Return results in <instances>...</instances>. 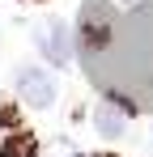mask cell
<instances>
[{
  "mask_svg": "<svg viewBox=\"0 0 153 157\" xmlns=\"http://www.w3.org/2000/svg\"><path fill=\"white\" fill-rule=\"evenodd\" d=\"M76 55L102 98L153 115V0H81Z\"/></svg>",
  "mask_w": 153,
  "mask_h": 157,
  "instance_id": "1",
  "label": "cell"
},
{
  "mask_svg": "<svg viewBox=\"0 0 153 157\" xmlns=\"http://www.w3.org/2000/svg\"><path fill=\"white\" fill-rule=\"evenodd\" d=\"M34 47L43 51V59H47L51 68H68L73 55H76V34L60 17H47V21L34 26Z\"/></svg>",
  "mask_w": 153,
  "mask_h": 157,
  "instance_id": "2",
  "label": "cell"
},
{
  "mask_svg": "<svg viewBox=\"0 0 153 157\" xmlns=\"http://www.w3.org/2000/svg\"><path fill=\"white\" fill-rule=\"evenodd\" d=\"M17 94H22L26 106L47 110V106L55 102V77H51L47 68H38V64H22V68H17Z\"/></svg>",
  "mask_w": 153,
  "mask_h": 157,
  "instance_id": "3",
  "label": "cell"
},
{
  "mask_svg": "<svg viewBox=\"0 0 153 157\" xmlns=\"http://www.w3.org/2000/svg\"><path fill=\"white\" fill-rule=\"evenodd\" d=\"M128 119H132V110L124 102H115V98H102L98 106V136L102 140H119L128 132Z\"/></svg>",
  "mask_w": 153,
  "mask_h": 157,
  "instance_id": "4",
  "label": "cell"
},
{
  "mask_svg": "<svg viewBox=\"0 0 153 157\" xmlns=\"http://www.w3.org/2000/svg\"><path fill=\"white\" fill-rule=\"evenodd\" d=\"M0 157H38V136L34 132H4L0 140Z\"/></svg>",
  "mask_w": 153,
  "mask_h": 157,
  "instance_id": "5",
  "label": "cell"
},
{
  "mask_svg": "<svg viewBox=\"0 0 153 157\" xmlns=\"http://www.w3.org/2000/svg\"><path fill=\"white\" fill-rule=\"evenodd\" d=\"M17 123H22V110L13 102H0V128L4 132H17Z\"/></svg>",
  "mask_w": 153,
  "mask_h": 157,
  "instance_id": "6",
  "label": "cell"
},
{
  "mask_svg": "<svg viewBox=\"0 0 153 157\" xmlns=\"http://www.w3.org/2000/svg\"><path fill=\"white\" fill-rule=\"evenodd\" d=\"M26 4H43V0H26Z\"/></svg>",
  "mask_w": 153,
  "mask_h": 157,
  "instance_id": "7",
  "label": "cell"
}]
</instances>
